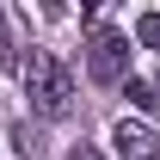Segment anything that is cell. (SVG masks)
I'll return each mask as SVG.
<instances>
[{
    "instance_id": "cell-2",
    "label": "cell",
    "mask_w": 160,
    "mask_h": 160,
    "mask_svg": "<svg viewBox=\"0 0 160 160\" xmlns=\"http://www.w3.org/2000/svg\"><path fill=\"white\" fill-rule=\"evenodd\" d=\"M86 74L99 80V86H111V80H123L129 74V37H123V31H92V37H86Z\"/></svg>"
},
{
    "instance_id": "cell-3",
    "label": "cell",
    "mask_w": 160,
    "mask_h": 160,
    "mask_svg": "<svg viewBox=\"0 0 160 160\" xmlns=\"http://www.w3.org/2000/svg\"><path fill=\"white\" fill-rule=\"evenodd\" d=\"M111 148L123 160H160V136H154V123H142V117H117Z\"/></svg>"
},
{
    "instance_id": "cell-4",
    "label": "cell",
    "mask_w": 160,
    "mask_h": 160,
    "mask_svg": "<svg viewBox=\"0 0 160 160\" xmlns=\"http://www.w3.org/2000/svg\"><path fill=\"white\" fill-rule=\"evenodd\" d=\"M123 99H129V105H136V111H154V86H148V80H129V86H123Z\"/></svg>"
},
{
    "instance_id": "cell-1",
    "label": "cell",
    "mask_w": 160,
    "mask_h": 160,
    "mask_svg": "<svg viewBox=\"0 0 160 160\" xmlns=\"http://www.w3.org/2000/svg\"><path fill=\"white\" fill-rule=\"evenodd\" d=\"M19 80H25V92H31V111L37 117H68L74 111V74L49 49H25L19 56Z\"/></svg>"
},
{
    "instance_id": "cell-5",
    "label": "cell",
    "mask_w": 160,
    "mask_h": 160,
    "mask_svg": "<svg viewBox=\"0 0 160 160\" xmlns=\"http://www.w3.org/2000/svg\"><path fill=\"white\" fill-rule=\"evenodd\" d=\"M136 43L160 49V12H142V19H136Z\"/></svg>"
},
{
    "instance_id": "cell-6",
    "label": "cell",
    "mask_w": 160,
    "mask_h": 160,
    "mask_svg": "<svg viewBox=\"0 0 160 160\" xmlns=\"http://www.w3.org/2000/svg\"><path fill=\"white\" fill-rule=\"evenodd\" d=\"M68 160H99V148H92V142H74V148H68Z\"/></svg>"
}]
</instances>
